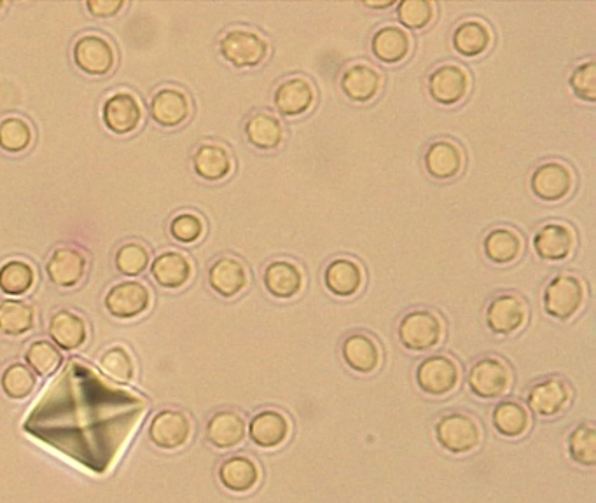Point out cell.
Returning a JSON list of instances; mask_svg holds the SVG:
<instances>
[{
    "label": "cell",
    "instance_id": "obj_48",
    "mask_svg": "<svg viewBox=\"0 0 596 503\" xmlns=\"http://www.w3.org/2000/svg\"><path fill=\"white\" fill-rule=\"evenodd\" d=\"M394 6V2H383V4H366V7L371 9H387V7Z\"/></svg>",
    "mask_w": 596,
    "mask_h": 503
},
{
    "label": "cell",
    "instance_id": "obj_23",
    "mask_svg": "<svg viewBox=\"0 0 596 503\" xmlns=\"http://www.w3.org/2000/svg\"><path fill=\"white\" fill-rule=\"evenodd\" d=\"M263 285L275 299H292L305 287V273L296 262L277 259L264 268Z\"/></svg>",
    "mask_w": 596,
    "mask_h": 503
},
{
    "label": "cell",
    "instance_id": "obj_19",
    "mask_svg": "<svg viewBox=\"0 0 596 503\" xmlns=\"http://www.w3.org/2000/svg\"><path fill=\"white\" fill-rule=\"evenodd\" d=\"M532 245L542 261H565L576 249V233L565 222H548L535 233Z\"/></svg>",
    "mask_w": 596,
    "mask_h": 503
},
{
    "label": "cell",
    "instance_id": "obj_13",
    "mask_svg": "<svg viewBox=\"0 0 596 503\" xmlns=\"http://www.w3.org/2000/svg\"><path fill=\"white\" fill-rule=\"evenodd\" d=\"M527 320V304L520 296L511 292L493 297L486 306V327L497 336H513L525 327Z\"/></svg>",
    "mask_w": 596,
    "mask_h": 503
},
{
    "label": "cell",
    "instance_id": "obj_6",
    "mask_svg": "<svg viewBox=\"0 0 596 503\" xmlns=\"http://www.w3.org/2000/svg\"><path fill=\"white\" fill-rule=\"evenodd\" d=\"M72 60L86 76L104 77L116 67L118 55L114 44L104 35L86 34L74 42Z\"/></svg>",
    "mask_w": 596,
    "mask_h": 503
},
{
    "label": "cell",
    "instance_id": "obj_7",
    "mask_svg": "<svg viewBox=\"0 0 596 503\" xmlns=\"http://www.w3.org/2000/svg\"><path fill=\"white\" fill-rule=\"evenodd\" d=\"M415 381L425 395L446 397L457 390L460 367L448 355H430L416 367Z\"/></svg>",
    "mask_w": 596,
    "mask_h": 503
},
{
    "label": "cell",
    "instance_id": "obj_35",
    "mask_svg": "<svg viewBox=\"0 0 596 503\" xmlns=\"http://www.w3.org/2000/svg\"><path fill=\"white\" fill-rule=\"evenodd\" d=\"M493 428L506 439H520L532 425L527 407L516 400H504L493 407Z\"/></svg>",
    "mask_w": 596,
    "mask_h": 503
},
{
    "label": "cell",
    "instance_id": "obj_46",
    "mask_svg": "<svg viewBox=\"0 0 596 503\" xmlns=\"http://www.w3.org/2000/svg\"><path fill=\"white\" fill-rule=\"evenodd\" d=\"M570 90L576 95V98L595 104L596 100V63L593 60L577 65L572 70L569 79Z\"/></svg>",
    "mask_w": 596,
    "mask_h": 503
},
{
    "label": "cell",
    "instance_id": "obj_38",
    "mask_svg": "<svg viewBox=\"0 0 596 503\" xmlns=\"http://www.w3.org/2000/svg\"><path fill=\"white\" fill-rule=\"evenodd\" d=\"M23 357H25V364L42 378L55 374L63 364L60 348L46 339H37L34 343H30Z\"/></svg>",
    "mask_w": 596,
    "mask_h": 503
},
{
    "label": "cell",
    "instance_id": "obj_18",
    "mask_svg": "<svg viewBox=\"0 0 596 503\" xmlns=\"http://www.w3.org/2000/svg\"><path fill=\"white\" fill-rule=\"evenodd\" d=\"M88 271V259L83 250L76 247H60L49 255L46 262V275L49 280L62 287L72 289L83 282Z\"/></svg>",
    "mask_w": 596,
    "mask_h": 503
},
{
    "label": "cell",
    "instance_id": "obj_28",
    "mask_svg": "<svg viewBox=\"0 0 596 503\" xmlns=\"http://www.w3.org/2000/svg\"><path fill=\"white\" fill-rule=\"evenodd\" d=\"M235 168V161L228 147L215 142L198 145L193 154V170L205 182H221L228 179Z\"/></svg>",
    "mask_w": 596,
    "mask_h": 503
},
{
    "label": "cell",
    "instance_id": "obj_15",
    "mask_svg": "<svg viewBox=\"0 0 596 503\" xmlns=\"http://www.w3.org/2000/svg\"><path fill=\"white\" fill-rule=\"evenodd\" d=\"M315 86L306 77L294 76L278 84L273 93V104L285 118H299L315 104Z\"/></svg>",
    "mask_w": 596,
    "mask_h": 503
},
{
    "label": "cell",
    "instance_id": "obj_49",
    "mask_svg": "<svg viewBox=\"0 0 596 503\" xmlns=\"http://www.w3.org/2000/svg\"><path fill=\"white\" fill-rule=\"evenodd\" d=\"M4 7H6V4H4V2H0V11H2V9H4Z\"/></svg>",
    "mask_w": 596,
    "mask_h": 503
},
{
    "label": "cell",
    "instance_id": "obj_11",
    "mask_svg": "<svg viewBox=\"0 0 596 503\" xmlns=\"http://www.w3.org/2000/svg\"><path fill=\"white\" fill-rule=\"evenodd\" d=\"M574 189L572 168L562 161H546L530 175V191L546 203L565 200Z\"/></svg>",
    "mask_w": 596,
    "mask_h": 503
},
{
    "label": "cell",
    "instance_id": "obj_31",
    "mask_svg": "<svg viewBox=\"0 0 596 503\" xmlns=\"http://www.w3.org/2000/svg\"><path fill=\"white\" fill-rule=\"evenodd\" d=\"M151 275L163 289H182L193 276V262L177 250L161 252L151 264Z\"/></svg>",
    "mask_w": 596,
    "mask_h": 503
},
{
    "label": "cell",
    "instance_id": "obj_20",
    "mask_svg": "<svg viewBox=\"0 0 596 503\" xmlns=\"http://www.w3.org/2000/svg\"><path fill=\"white\" fill-rule=\"evenodd\" d=\"M261 476L263 474L259 463L245 455L229 456L217 470L222 488L235 495H245L256 490L261 483Z\"/></svg>",
    "mask_w": 596,
    "mask_h": 503
},
{
    "label": "cell",
    "instance_id": "obj_37",
    "mask_svg": "<svg viewBox=\"0 0 596 503\" xmlns=\"http://www.w3.org/2000/svg\"><path fill=\"white\" fill-rule=\"evenodd\" d=\"M35 285V269L20 259H11L0 266V290L6 296L20 297L28 294Z\"/></svg>",
    "mask_w": 596,
    "mask_h": 503
},
{
    "label": "cell",
    "instance_id": "obj_1",
    "mask_svg": "<svg viewBox=\"0 0 596 503\" xmlns=\"http://www.w3.org/2000/svg\"><path fill=\"white\" fill-rule=\"evenodd\" d=\"M219 53L235 69H254L270 55V42L252 28H231L219 39Z\"/></svg>",
    "mask_w": 596,
    "mask_h": 503
},
{
    "label": "cell",
    "instance_id": "obj_5",
    "mask_svg": "<svg viewBox=\"0 0 596 503\" xmlns=\"http://www.w3.org/2000/svg\"><path fill=\"white\" fill-rule=\"evenodd\" d=\"M513 371L506 360L485 357L474 362L467 376L471 392L483 400L500 399L513 386Z\"/></svg>",
    "mask_w": 596,
    "mask_h": 503
},
{
    "label": "cell",
    "instance_id": "obj_4",
    "mask_svg": "<svg viewBox=\"0 0 596 503\" xmlns=\"http://www.w3.org/2000/svg\"><path fill=\"white\" fill-rule=\"evenodd\" d=\"M584 299L586 287L583 280L579 276L565 273L549 280L542 296V306L549 317L560 322H569L583 308Z\"/></svg>",
    "mask_w": 596,
    "mask_h": 503
},
{
    "label": "cell",
    "instance_id": "obj_2",
    "mask_svg": "<svg viewBox=\"0 0 596 503\" xmlns=\"http://www.w3.org/2000/svg\"><path fill=\"white\" fill-rule=\"evenodd\" d=\"M443 338V318L436 311H408L397 325V339L408 352H429L441 345Z\"/></svg>",
    "mask_w": 596,
    "mask_h": 503
},
{
    "label": "cell",
    "instance_id": "obj_17",
    "mask_svg": "<svg viewBox=\"0 0 596 503\" xmlns=\"http://www.w3.org/2000/svg\"><path fill=\"white\" fill-rule=\"evenodd\" d=\"M572 390L562 378H546L528 390L527 404L541 418H555L569 407Z\"/></svg>",
    "mask_w": 596,
    "mask_h": 503
},
{
    "label": "cell",
    "instance_id": "obj_47",
    "mask_svg": "<svg viewBox=\"0 0 596 503\" xmlns=\"http://www.w3.org/2000/svg\"><path fill=\"white\" fill-rule=\"evenodd\" d=\"M125 6L123 0H88L86 2V9L90 11V14H93L95 18H102V20L118 16Z\"/></svg>",
    "mask_w": 596,
    "mask_h": 503
},
{
    "label": "cell",
    "instance_id": "obj_34",
    "mask_svg": "<svg viewBox=\"0 0 596 503\" xmlns=\"http://www.w3.org/2000/svg\"><path fill=\"white\" fill-rule=\"evenodd\" d=\"M483 250L488 261L497 266H507L518 261L523 252V238L518 231L506 226L493 228L483 240Z\"/></svg>",
    "mask_w": 596,
    "mask_h": 503
},
{
    "label": "cell",
    "instance_id": "obj_8",
    "mask_svg": "<svg viewBox=\"0 0 596 503\" xmlns=\"http://www.w3.org/2000/svg\"><path fill=\"white\" fill-rule=\"evenodd\" d=\"M153 304V294L146 283L125 280L107 290L104 306L111 317L118 320H135L142 317Z\"/></svg>",
    "mask_w": 596,
    "mask_h": 503
},
{
    "label": "cell",
    "instance_id": "obj_12",
    "mask_svg": "<svg viewBox=\"0 0 596 503\" xmlns=\"http://www.w3.org/2000/svg\"><path fill=\"white\" fill-rule=\"evenodd\" d=\"M102 121L114 135H130L139 130L144 121V109L139 97L130 91L112 93L102 105Z\"/></svg>",
    "mask_w": 596,
    "mask_h": 503
},
{
    "label": "cell",
    "instance_id": "obj_21",
    "mask_svg": "<svg viewBox=\"0 0 596 503\" xmlns=\"http://www.w3.org/2000/svg\"><path fill=\"white\" fill-rule=\"evenodd\" d=\"M423 163L432 179L441 180V182L455 179L464 170V151L450 138H441L427 147Z\"/></svg>",
    "mask_w": 596,
    "mask_h": 503
},
{
    "label": "cell",
    "instance_id": "obj_33",
    "mask_svg": "<svg viewBox=\"0 0 596 503\" xmlns=\"http://www.w3.org/2000/svg\"><path fill=\"white\" fill-rule=\"evenodd\" d=\"M245 137L259 151H275L284 142V125L271 112H254L245 123Z\"/></svg>",
    "mask_w": 596,
    "mask_h": 503
},
{
    "label": "cell",
    "instance_id": "obj_14",
    "mask_svg": "<svg viewBox=\"0 0 596 503\" xmlns=\"http://www.w3.org/2000/svg\"><path fill=\"white\" fill-rule=\"evenodd\" d=\"M193 112V104L186 91L177 86H165L154 93L149 114L156 125L174 130L184 125Z\"/></svg>",
    "mask_w": 596,
    "mask_h": 503
},
{
    "label": "cell",
    "instance_id": "obj_36",
    "mask_svg": "<svg viewBox=\"0 0 596 503\" xmlns=\"http://www.w3.org/2000/svg\"><path fill=\"white\" fill-rule=\"evenodd\" d=\"M34 306L25 301H4L0 303V332L9 338H21L34 331Z\"/></svg>",
    "mask_w": 596,
    "mask_h": 503
},
{
    "label": "cell",
    "instance_id": "obj_26",
    "mask_svg": "<svg viewBox=\"0 0 596 503\" xmlns=\"http://www.w3.org/2000/svg\"><path fill=\"white\" fill-rule=\"evenodd\" d=\"M380 70L369 63H354L341 76V91L355 104H368L382 90Z\"/></svg>",
    "mask_w": 596,
    "mask_h": 503
},
{
    "label": "cell",
    "instance_id": "obj_30",
    "mask_svg": "<svg viewBox=\"0 0 596 503\" xmlns=\"http://www.w3.org/2000/svg\"><path fill=\"white\" fill-rule=\"evenodd\" d=\"M411 35L408 30L396 27V25H385L378 28L371 37V51L378 62L385 65H396L408 58L411 53Z\"/></svg>",
    "mask_w": 596,
    "mask_h": 503
},
{
    "label": "cell",
    "instance_id": "obj_29",
    "mask_svg": "<svg viewBox=\"0 0 596 503\" xmlns=\"http://www.w3.org/2000/svg\"><path fill=\"white\" fill-rule=\"evenodd\" d=\"M324 285L333 296H355L364 285V269L350 257H336L324 269Z\"/></svg>",
    "mask_w": 596,
    "mask_h": 503
},
{
    "label": "cell",
    "instance_id": "obj_24",
    "mask_svg": "<svg viewBox=\"0 0 596 503\" xmlns=\"http://www.w3.org/2000/svg\"><path fill=\"white\" fill-rule=\"evenodd\" d=\"M341 357L355 373H375L382 364V346L366 332H354L341 343Z\"/></svg>",
    "mask_w": 596,
    "mask_h": 503
},
{
    "label": "cell",
    "instance_id": "obj_16",
    "mask_svg": "<svg viewBox=\"0 0 596 503\" xmlns=\"http://www.w3.org/2000/svg\"><path fill=\"white\" fill-rule=\"evenodd\" d=\"M249 269L233 255H222L208 269V285L217 296L233 299L249 287Z\"/></svg>",
    "mask_w": 596,
    "mask_h": 503
},
{
    "label": "cell",
    "instance_id": "obj_43",
    "mask_svg": "<svg viewBox=\"0 0 596 503\" xmlns=\"http://www.w3.org/2000/svg\"><path fill=\"white\" fill-rule=\"evenodd\" d=\"M114 264L121 275L139 276L151 264V252L142 243L128 242L119 247L114 255Z\"/></svg>",
    "mask_w": 596,
    "mask_h": 503
},
{
    "label": "cell",
    "instance_id": "obj_39",
    "mask_svg": "<svg viewBox=\"0 0 596 503\" xmlns=\"http://www.w3.org/2000/svg\"><path fill=\"white\" fill-rule=\"evenodd\" d=\"M34 142V130L27 119L9 116L0 121V149L7 154H23Z\"/></svg>",
    "mask_w": 596,
    "mask_h": 503
},
{
    "label": "cell",
    "instance_id": "obj_25",
    "mask_svg": "<svg viewBox=\"0 0 596 503\" xmlns=\"http://www.w3.org/2000/svg\"><path fill=\"white\" fill-rule=\"evenodd\" d=\"M291 435V421L278 409H264L249 423L250 441L263 449H277Z\"/></svg>",
    "mask_w": 596,
    "mask_h": 503
},
{
    "label": "cell",
    "instance_id": "obj_3",
    "mask_svg": "<svg viewBox=\"0 0 596 503\" xmlns=\"http://www.w3.org/2000/svg\"><path fill=\"white\" fill-rule=\"evenodd\" d=\"M436 441L451 455H467L481 446L483 430L479 421L465 413H448L437 420Z\"/></svg>",
    "mask_w": 596,
    "mask_h": 503
},
{
    "label": "cell",
    "instance_id": "obj_9",
    "mask_svg": "<svg viewBox=\"0 0 596 503\" xmlns=\"http://www.w3.org/2000/svg\"><path fill=\"white\" fill-rule=\"evenodd\" d=\"M149 441L161 451L184 448L193 437V421L177 409H163L149 423Z\"/></svg>",
    "mask_w": 596,
    "mask_h": 503
},
{
    "label": "cell",
    "instance_id": "obj_45",
    "mask_svg": "<svg viewBox=\"0 0 596 503\" xmlns=\"http://www.w3.org/2000/svg\"><path fill=\"white\" fill-rule=\"evenodd\" d=\"M205 235V221L195 212H181L170 221V236L175 242L191 245L200 242Z\"/></svg>",
    "mask_w": 596,
    "mask_h": 503
},
{
    "label": "cell",
    "instance_id": "obj_32",
    "mask_svg": "<svg viewBox=\"0 0 596 503\" xmlns=\"http://www.w3.org/2000/svg\"><path fill=\"white\" fill-rule=\"evenodd\" d=\"M492 41V30L485 21L478 20V18L458 23L451 35L453 49L464 58H476V56L483 55L490 48Z\"/></svg>",
    "mask_w": 596,
    "mask_h": 503
},
{
    "label": "cell",
    "instance_id": "obj_42",
    "mask_svg": "<svg viewBox=\"0 0 596 503\" xmlns=\"http://www.w3.org/2000/svg\"><path fill=\"white\" fill-rule=\"evenodd\" d=\"M98 364L104 369V373L109 378L114 379V381H121V383H130L135 378V373H137L132 353L128 352L125 346L107 348L98 360Z\"/></svg>",
    "mask_w": 596,
    "mask_h": 503
},
{
    "label": "cell",
    "instance_id": "obj_41",
    "mask_svg": "<svg viewBox=\"0 0 596 503\" xmlns=\"http://www.w3.org/2000/svg\"><path fill=\"white\" fill-rule=\"evenodd\" d=\"M569 455L572 462L581 467H595L596 465V428L591 423H581L570 432L567 439Z\"/></svg>",
    "mask_w": 596,
    "mask_h": 503
},
{
    "label": "cell",
    "instance_id": "obj_22",
    "mask_svg": "<svg viewBox=\"0 0 596 503\" xmlns=\"http://www.w3.org/2000/svg\"><path fill=\"white\" fill-rule=\"evenodd\" d=\"M207 441L212 448L219 451L235 449L247 437V421L242 414L233 409H222L210 416L207 423Z\"/></svg>",
    "mask_w": 596,
    "mask_h": 503
},
{
    "label": "cell",
    "instance_id": "obj_10",
    "mask_svg": "<svg viewBox=\"0 0 596 503\" xmlns=\"http://www.w3.org/2000/svg\"><path fill=\"white\" fill-rule=\"evenodd\" d=\"M427 90L434 102L444 107H451V105L460 104L469 95L471 76L457 63H444L430 72Z\"/></svg>",
    "mask_w": 596,
    "mask_h": 503
},
{
    "label": "cell",
    "instance_id": "obj_40",
    "mask_svg": "<svg viewBox=\"0 0 596 503\" xmlns=\"http://www.w3.org/2000/svg\"><path fill=\"white\" fill-rule=\"evenodd\" d=\"M0 386H2V392L6 393V397L9 399L25 400L35 392L37 378L27 364L14 362L2 371Z\"/></svg>",
    "mask_w": 596,
    "mask_h": 503
},
{
    "label": "cell",
    "instance_id": "obj_27",
    "mask_svg": "<svg viewBox=\"0 0 596 503\" xmlns=\"http://www.w3.org/2000/svg\"><path fill=\"white\" fill-rule=\"evenodd\" d=\"M48 334L60 350L76 352L88 341V324L76 311L60 310L49 318Z\"/></svg>",
    "mask_w": 596,
    "mask_h": 503
},
{
    "label": "cell",
    "instance_id": "obj_44",
    "mask_svg": "<svg viewBox=\"0 0 596 503\" xmlns=\"http://www.w3.org/2000/svg\"><path fill=\"white\" fill-rule=\"evenodd\" d=\"M436 14L434 2L429 0H404L397 4V20L401 21L404 30H422L429 27Z\"/></svg>",
    "mask_w": 596,
    "mask_h": 503
}]
</instances>
